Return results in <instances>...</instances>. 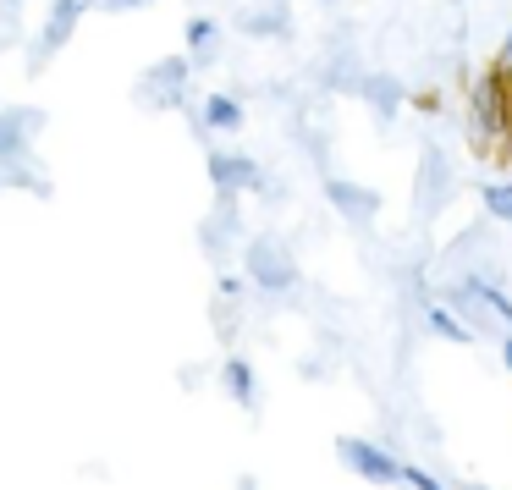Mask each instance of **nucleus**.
<instances>
[{"label":"nucleus","mask_w":512,"mask_h":490,"mask_svg":"<svg viewBox=\"0 0 512 490\" xmlns=\"http://www.w3.org/2000/svg\"><path fill=\"white\" fill-rule=\"evenodd\" d=\"M507 122H512V94H507V83L496 78V67H490L485 78L474 83V122H468L479 155H490V149L507 138Z\"/></svg>","instance_id":"f257e3e1"},{"label":"nucleus","mask_w":512,"mask_h":490,"mask_svg":"<svg viewBox=\"0 0 512 490\" xmlns=\"http://www.w3.org/2000/svg\"><path fill=\"white\" fill-rule=\"evenodd\" d=\"M243 265H248V281H254L259 292H270V298H287V292L298 287V265H292L287 243H276V237H254Z\"/></svg>","instance_id":"f03ea898"},{"label":"nucleus","mask_w":512,"mask_h":490,"mask_svg":"<svg viewBox=\"0 0 512 490\" xmlns=\"http://www.w3.org/2000/svg\"><path fill=\"white\" fill-rule=\"evenodd\" d=\"M342 446V463L347 468H358V474L369 479V485H402V457H391L386 446H375V441H336Z\"/></svg>","instance_id":"7ed1b4c3"},{"label":"nucleus","mask_w":512,"mask_h":490,"mask_svg":"<svg viewBox=\"0 0 512 490\" xmlns=\"http://www.w3.org/2000/svg\"><path fill=\"white\" fill-rule=\"evenodd\" d=\"M83 12H89V0H56V6H50V23H45V34H39V56H34V72L45 67V56H56V50L67 45L72 34H78Z\"/></svg>","instance_id":"20e7f679"},{"label":"nucleus","mask_w":512,"mask_h":490,"mask_svg":"<svg viewBox=\"0 0 512 490\" xmlns=\"http://www.w3.org/2000/svg\"><path fill=\"white\" fill-rule=\"evenodd\" d=\"M325 199L336 204V215H342L347 226H369L380 215V193L353 188V182H342V177H325Z\"/></svg>","instance_id":"39448f33"},{"label":"nucleus","mask_w":512,"mask_h":490,"mask_svg":"<svg viewBox=\"0 0 512 490\" xmlns=\"http://www.w3.org/2000/svg\"><path fill=\"white\" fill-rule=\"evenodd\" d=\"M210 182L221 193H254V188H265V171L248 155H221V149H210Z\"/></svg>","instance_id":"423d86ee"},{"label":"nucleus","mask_w":512,"mask_h":490,"mask_svg":"<svg viewBox=\"0 0 512 490\" xmlns=\"http://www.w3.org/2000/svg\"><path fill=\"white\" fill-rule=\"evenodd\" d=\"M441 199H452V166H446L441 149H424V166H419V210L435 215Z\"/></svg>","instance_id":"0eeeda50"},{"label":"nucleus","mask_w":512,"mask_h":490,"mask_svg":"<svg viewBox=\"0 0 512 490\" xmlns=\"http://www.w3.org/2000/svg\"><path fill=\"white\" fill-rule=\"evenodd\" d=\"M353 94H364V100L375 105V116H380V122H391V116L402 111V83H397V78H386V72H364Z\"/></svg>","instance_id":"6e6552de"},{"label":"nucleus","mask_w":512,"mask_h":490,"mask_svg":"<svg viewBox=\"0 0 512 490\" xmlns=\"http://www.w3.org/2000/svg\"><path fill=\"white\" fill-rule=\"evenodd\" d=\"M221 380H226V386H232V397L243 402L248 413L259 408V375H254V364H248V358H226Z\"/></svg>","instance_id":"1a4fd4ad"},{"label":"nucleus","mask_w":512,"mask_h":490,"mask_svg":"<svg viewBox=\"0 0 512 490\" xmlns=\"http://www.w3.org/2000/svg\"><path fill=\"white\" fill-rule=\"evenodd\" d=\"M204 127L210 133H237L243 127V100L237 94H210L204 100Z\"/></svg>","instance_id":"9d476101"},{"label":"nucleus","mask_w":512,"mask_h":490,"mask_svg":"<svg viewBox=\"0 0 512 490\" xmlns=\"http://www.w3.org/2000/svg\"><path fill=\"white\" fill-rule=\"evenodd\" d=\"M424 325H430L435 336H446V342H474V325L457 320L446 303H424Z\"/></svg>","instance_id":"9b49d317"},{"label":"nucleus","mask_w":512,"mask_h":490,"mask_svg":"<svg viewBox=\"0 0 512 490\" xmlns=\"http://www.w3.org/2000/svg\"><path fill=\"white\" fill-rule=\"evenodd\" d=\"M215 39H221V28H215L210 17H193V23H188V45L199 50V56H193V61H199V67H204V61H215V50H210Z\"/></svg>","instance_id":"f8f14e48"},{"label":"nucleus","mask_w":512,"mask_h":490,"mask_svg":"<svg viewBox=\"0 0 512 490\" xmlns=\"http://www.w3.org/2000/svg\"><path fill=\"white\" fill-rule=\"evenodd\" d=\"M485 210L496 215V221L512 226V182H490V188H485Z\"/></svg>","instance_id":"ddd939ff"},{"label":"nucleus","mask_w":512,"mask_h":490,"mask_svg":"<svg viewBox=\"0 0 512 490\" xmlns=\"http://www.w3.org/2000/svg\"><path fill=\"white\" fill-rule=\"evenodd\" d=\"M402 485L408 490H446L441 479H435L430 468H419V463H402Z\"/></svg>","instance_id":"4468645a"},{"label":"nucleus","mask_w":512,"mask_h":490,"mask_svg":"<svg viewBox=\"0 0 512 490\" xmlns=\"http://www.w3.org/2000/svg\"><path fill=\"white\" fill-rule=\"evenodd\" d=\"M105 12H133V6H144V0H100Z\"/></svg>","instance_id":"2eb2a0df"},{"label":"nucleus","mask_w":512,"mask_h":490,"mask_svg":"<svg viewBox=\"0 0 512 490\" xmlns=\"http://www.w3.org/2000/svg\"><path fill=\"white\" fill-rule=\"evenodd\" d=\"M501 364L512 369V336H507V342H501Z\"/></svg>","instance_id":"dca6fc26"},{"label":"nucleus","mask_w":512,"mask_h":490,"mask_svg":"<svg viewBox=\"0 0 512 490\" xmlns=\"http://www.w3.org/2000/svg\"><path fill=\"white\" fill-rule=\"evenodd\" d=\"M507 160H512V122H507Z\"/></svg>","instance_id":"f3484780"}]
</instances>
